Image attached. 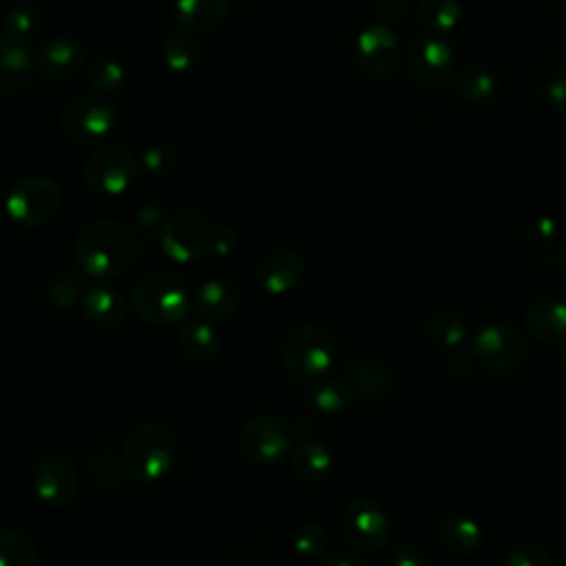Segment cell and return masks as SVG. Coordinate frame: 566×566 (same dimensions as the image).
Returning <instances> with one entry per match:
<instances>
[{
    "mask_svg": "<svg viewBox=\"0 0 566 566\" xmlns=\"http://www.w3.org/2000/svg\"><path fill=\"white\" fill-rule=\"evenodd\" d=\"M175 22L190 35L210 33L228 18V0H175Z\"/></svg>",
    "mask_w": 566,
    "mask_h": 566,
    "instance_id": "d6986e66",
    "label": "cell"
},
{
    "mask_svg": "<svg viewBox=\"0 0 566 566\" xmlns=\"http://www.w3.org/2000/svg\"><path fill=\"white\" fill-rule=\"evenodd\" d=\"M212 245H214V250H217L219 256L232 254V250L237 248V230H234L230 223L221 226V230L214 232V243H212Z\"/></svg>",
    "mask_w": 566,
    "mask_h": 566,
    "instance_id": "ab89813d",
    "label": "cell"
},
{
    "mask_svg": "<svg viewBox=\"0 0 566 566\" xmlns=\"http://www.w3.org/2000/svg\"><path fill=\"white\" fill-rule=\"evenodd\" d=\"M497 91V80L491 71L482 69V66H469L464 69L455 84H453V95L471 106L478 104H486Z\"/></svg>",
    "mask_w": 566,
    "mask_h": 566,
    "instance_id": "603a6c76",
    "label": "cell"
},
{
    "mask_svg": "<svg viewBox=\"0 0 566 566\" xmlns=\"http://www.w3.org/2000/svg\"><path fill=\"white\" fill-rule=\"evenodd\" d=\"M88 82L102 95L117 93L126 82V69L117 57L99 55L88 69Z\"/></svg>",
    "mask_w": 566,
    "mask_h": 566,
    "instance_id": "4dcf8cb0",
    "label": "cell"
},
{
    "mask_svg": "<svg viewBox=\"0 0 566 566\" xmlns=\"http://www.w3.org/2000/svg\"><path fill=\"white\" fill-rule=\"evenodd\" d=\"M137 219H139V223H142L144 228H153L155 221L159 219V208H157V206H144V208H139Z\"/></svg>",
    "mask_w": 566,
    "mask_h": 566,
    "instance_id": "7bdbcfd3",
    "label": "cell"
},
{
    "mask_svg": "<svg viewBox=\"0 0 566 566\" xmlns=\"http://www.w3.org/2000/svg\"><path fill=\"white\" fill-rule=\"evenodd\" d=\"M354 53L360 71L374 80L391 77L402 60V49L396 33L380 22L365 27L356 35Z\"/></svg>",
    "mask_w": 566,
    "mask_h": 566,
    "instance_id": "8fae6325",
    "label": "cell"
},
{
    "mask_svg": "<svg viewBox=\"0 0 566 566\" xmlns=\"http://www.w3.org/2000/svg\"><path fill=\"white\" fill-rule=\"evenodd\" d=\"M442 535H444V542L458 553H469L480 542V528L475 526L473 520L464 515L447 517L442 524Z\"/></svg>",
    "mask_w": 566,
    "mask_h": 566,
    "instance_id": "836d02e7",
    "label": "cell"
},
{
    "mask_svg": "<svg viewBox=\"0 0 566 566\" xmlns=\"http://www.w3.org/2000/svg\"><path fill=\"white\" fill-rule=\"evenodd\" d=\"M84 66V46L71 35L51 38L35 55V69L51 82L73 80Z\"/></svg>",
    "mask_w": 566,
    "mask_h": 566,
    "instance_id": "2e32d148",
    "label": "cell"
},
{
    "mask_svg": "<svg viewBox=\"0 0 566 566\" xmlns=\"http://www.w3.org/2000/svg\"><path fill=\"white\" fill-rule=\"evenodd\" d=\"M416 13L429 31L447 33L460 24L462 4L460 0H418Z\"/></svg>",
    "mask_w": 566,
    "mask_h": 566,
    "instance_id": "4316f807",
    "label": "cell"
},
{
    "mask_svg": "<svg viewBox=\"0 0 566 566\" xmlns=\"http://www.w3.org/2000/svg\"><path fill=\"white\" fill-rule=\"evenodd\" d=\"M44 294H46V301L60 312L75 307L80 303V294H82L80 272L73 268L55 270L44 285Z\"/></svg>",
    "mask_w": 566,
    "mask_h": 566,
    "instance_id": "f1b7e54d",
    "label": "cell"
},
{
    "mask_svg": "<svg viewBox=\"0 0 566 566\" xmlns=\"http://www.w3.org/2000/svg\"><path fill=\"white\" fill-rule=\"evenodd\" d=\"M424 332L431 343H436L440 347H453L462 340L464 325L458 314L442 310V312H436L429 316Z\"/></svg>",
    "mask_w": 566,
    "mask_h": 566,
    "instance_id": "d6a6232c",
    "label": "cell"
},
{
    "mask_svg": "<svg viewBox=\"0 0 566 566\" xmlns=\"http://www.w3.org/2000/svg\"><path fill=\"white\" fill-rule=\"evenodd\" d=\"M33 62L35 60L29 44H18L0 35V88L2 91H18L24 84H29Z\"/></svg>",
    "mask_w": 566,
    "mask_h": 566,
    "instance_id": "ffe728a7",
    "label": "cell"
},
{
    "mask_svg": "<svg viewBox=\"0 0 566 566\" xmlns=\"http://www.w3.org/2000/svg\"><path fill=\"white\" fill-rule=\"evenodd\" d=\"M33 489L42 504L51 509L69 506L77 495L75 464L62 453H51L42 458L33 473Z\"/></svg>",
    "mask_w": 566,
    "mask_h": 566,
    "instance_id": "4fadbf2b",
    "label": "cell"
},
{
    "mask_svg": "<svg viewBox=\"0 0 566 566\" xmlns=\"http://www.w3.org/2000/svg\"><path fill=\"white\" fill-rule=\"evenodd\" d=\"M161 57L172 73H190L201 60V49L190 33H172L164 42Z\"/></svg>",
    "mask_w": 566,
    "mask_h": 566,
    "instance_id": "83f0119b",
    "label": "cell"
},
{
    "mask_svg": "<svg viewBox=\"0 0 566 566\" xmlns=\"http://www.w3.org/2000/svg\"><path fill=\"white\" fill-rule=\"evenodd\" d=\"M80 310L93 325L104 329L117 327L126 318V301L111 285H88L82 290Z\"/></svg>",
    "mask_w": 566,
    "mask_h": 566,
    "instance_id": "ac0fdd59",
    "label": "cell"
},
{
    "mask_svg": "<svg viewBox=\"0 0 566 566\" xmlns=\"http://www.w3.org/2000/svg\"><path fill=\"white\" fill-rule=\"evenodd\" d=\"M212 243L214 223L203 210H177L159 226V245L177 263L197 261L212 248Z\"/></svg>",
    "mask_w": 566,
    "mask_h": 566,
    "instance_id": "8992f818",
    "label": "cell"
},
{
    "mask_svg": "<svg viewBox=\"0 0 566 566\" xmlns=\"http://www.w3.org/2000/svg\"><path fill=\"white\" fill-rule=\"evenodd\" d=\"M40 29V11L35 4L22 0L7 9L2 18V35L11 42L27 44Z\"/></svg>",
    "mask_w": 566,
    "mask_h": 566,
    "instance_id": "cb8c5ba5",
    "label": "cell"
},
{
    "mask_svg": "<svg viewBox=\"0 0 566 566\" xmlns=\"http://www.w3.org/2000/svg\"><path fill=\"white\" fill-rule=\"evenodd\" d=\"M237 440L241 453L250 462L259 467H272L290 455L294 444V429L272 413H256L241 424Z\"/></svg>",
    "mask_w": 566,
    "mask_h": 566,
    "instance_id": "ba28073f",
    "label": "cell"
},
{
    "mask_svg": "<svg viewBox=\"0 0 566 566\" xmlns=\"http://www.w3.org/2000/svg\"><path fill=\"white\" fill-rule=\"evenodd\" d=\"M62 203L60 186L44 175L22 177L11 186L4 199L7 217L22 228L44 226L55 217Z\"/></svg>",
    "mask_w": 566,
    "mask_h": 566,
    "instance_id": "52a82bcc",
    "label": "cell"
},
{
    "mask_svg": "<svg viewBox=\"0 0 566 566\" xmlns=\"http://www.w3.org/2000/svg\"><path fill=\"white\" fill-rule=\"evenodd\" d=\"M177 343H179V349L184 352V356L195 363H210L221 352L219 332L212 325L201 323V321L184 323L177 332Z\"/></svg>",
    "mask_w": 566,
    "mask_h": 566,
    "instance_id": "44dd1931",
    "label": "cell"
},
{
    "mask_svg": "<svg viewBox=\"0 0 566 566\" xmlns=\"http://www.w3.org/2000/svg\"><path fill=\"white\" fill-rule=\"evenodd\" d=\"M175 433L161 422H142L133 427L119 451L122 469L137 482L153 484L166 478L175 462Z\"/></svg>",
    "mask_w": 566,
    "mask_h": 566,
    "instance_id": "7a4b0ae2",
    "label": "cell"
},
{
    "mask_svg": "<svg viewBox=\"0 0 566 566\" xmlns=\"http://www.w3.org/2000/svg\"><path fill=\"white\" fill-rule=\"evenodd\" d=\"M506 566H551V557L539 544L526 542L513 548Z\"/></svg>",
    "mask_w": 566,
    "mask_h": 566,
    "instance_id": "8d00e7d4",
    "label": "cell"
},
{
    "mask_svg": "<svg viewBox=\"0 0 566 566\" xmlns=\"http://www.w3.org/2000/svg\"><path fill=\"white\" fill-rule=\"evenodd\" d=\"M292 467L305 482H321L332 471V455L327 447L310 440L292 453Z\"/></svg>",
    "mask_w": 566,
    "mask_h": 566,
    "instance_id": "d4e9b609",
    "label": "cell"
},
{
    "mask_svg": "<svg viewBox=\"0 0 566 566\" xmlns=\"http://www.w3.org/2000/svg\"><path fill=\"white\" fill-rule=\"evenodd\" d=\"M305 276V261L294 250H272L254 265V281L268 294L292 292Z\"/></svg>",
    "mask_w": 566,
    "mask_h": 566,
    "instance_id": "9a60e30c",
    "label": "cell"
},
{
    "mask_svg": "<svg viewBox=\"0 0 566 566\" xmlns=\"http://www.w3.org/2000/svg\"><path fill=\"white\" fill-rule=\"evenodd\" d=\"M345 539L358 551H378L389 539V517L371 500H356L343 515Z\"/></svg>",
    "mask_w": 566,
    "mask_h": 566,
    "instance_id": "5bb4252c",
    "label": "cell"
},
{
    "mask_svg": "<svg viewBox=\"0 0 566 566\" xmlns=\"http://www.w3.org/2000/svg\"><path fill=\"white\" fill-rule=\"evenodd\" d=\"M177 166V150L170 144L157 142L144 148L142 168L153 177H168Z\"/></svg>",
    "mask_w": 566,
    "mask_h": 566,
    "instance_id": "e575fe53",
    "label": "cell"
},
{
    "mask_svg": "<svg viewBox=\"0 0 566 566\" xmlns=\"http://www.w3.org/2000/svg\"><path fill=\"white\" fill-rule=\"evenodd\" d=\"M334 340L316 325L301 323L292 327L281 345V360L287 376L296 382L321 380L334 363Z\"/></svg>",
    "mask_w": 566,
    "mask_h": 566,
    "instance_id": "277c9868",
    "label": "cell"
},
{
    "mask_svg": "<svg viewBox=\"0 0 566 566\" xmlns=\"http://www.w3.org/2000/svg\"><path fill=\"white\" fill-rule=\"evenodd\" d=\"M316 566H363V562L347 551H332L321 555Z\"/></svg>",
    "mask_w": 566,
    "mask_h": 566,
    "instance_id": "60d3db41",
    "label": "cell"
},
{
    "mask_svg": "<svg viewBox=\"0 0 566 566\" xmlns=\"http://www.w3.org/2000/svg\"><path fill=\"white\" fill-rule=\"evenodd\" d=\"M405 13V0H376L374 2V15L380 24L398 22Z\"/></svg>",
    "mask_w": 566,
    "mask_h": 566,
    "instance_id": "74e56055",
    "label": "cell"
},
{
    "mask_svg": "<svg viewBox=\"0 0 566 566\" xmlns=\"http://www.w3.org/2000/svg\"><path fill=\"white\" fill-rule=\"evenodd\" d=\"M307 398L310 402L327 413V416H338L343 411L349 409L352 400H354V391L347 382H340V380H316L312 382L310 391H307Z\"/></svg>",
    "mask_w": 566,
    "mask_h": 566,
    "instance_id": "484cf974",
    "label": "cell"
},
{
    "mask_svg": "<svg viewBox=\"0 0 566 566\" xmlns=\"http://www.w3.org/2000/svg\"><path fill=\"white\" fill-rule=\"evenodd\" d=\"M137 179V161L130 150L117 144L97 148L84 164V181L93 192L122 195Z\"/></svg>",
    "mask_w": 566,
    "mask_h": 566,
    "instance_id": "30bf717a",
    "label": "cell"
},
{
    "mask_svg": "<svg viewBox=\"0 0 566 566\" xmlns=\"http://www.w3.org/2000/svg\"><path fill=\"white\" fill-rule=\"evenodd\" d=\"M139 256L137 234L113 219L86 223L73 243V259L82 274L108 279L128 272Z\"/></svg>",
    "mask_w": 566,
    "mask_h": 566,
    "instance_id": "6da1fadb",
    "label": "cell"
},
{
    "mask_svg": "<svg viewBox=\"0 0 566 566\" xmlns=\"http://www.w3.org/2000/svg\"><path fill=\"white\" fill-rule=\"evenodd\" d=\"M325 531L314 522H303L294 528L292 546L301 557H321L325 548Z\"/></svg>",
    "mask_w": 566,
    "mask_h": 566,
    "instance_id": "d590c367",
    "label": "cell"
},
{
    "mask_svg": "<svg viewBox=\"0 0 566 566\" xmlns=\"http://www.w3.org/2000/svg\"><path fill=\"white\" fill-rule=\"evenodd\" d=\"M38 551L33 542L18 531H0V566H35Z\"/></svg>",
    "mask_w": 566,
    "mask_h": 566,
    "instance_id": "1f68e13d",
    "label": "cell"
},
{
    "mask_svg": "<svg viewBox=\"0 0 566 566\" xmlns=\"http://www.w3.org/2000/svg\"><path fill=\"white\" fill-rule=\"evenodd\" d=\"M533 334L542 340H559L566 336V305L553 298L537 301L526 316Z\"/></svg>",
    "mask_w": 566,
    "mask_h": 566,
    "instance_id": "7402d4cb",
    "label": "cell"
},
{
    "mask_svg": "<svg viewBox=\"0 0 566 566\" xmlns=\"http://www.w3.org/2000/svg\"><path fill=\"white\" fill-rule=\"evenodd\" d=\"M347 382L358 396L378 398L387 389V374L376 360H354L347 367Z\"/></svg>",
    "mask_w": 566,
    "mask_h": 566,
    "instance_id": "f546056e",
    "label": "cell"
},
{
    "mask_svg": "<svg viewBox=\"0 0 566 566\" xmlns=\"http://www.w3.org/2000/svg\"><path fill=\"white\" fill-rule=\"evenodd\" d=\"M473 352L484 367L509 371L524 363L528 347L517 329L509 325H489L475 336Z\"/></svg>",
    "mask_w": 566,
    "mask_h": 566,
    "instance_id": "7c38bea8",
    "label": "cell"
},
{
    "mask_svg": "<svg viewBox=\"0 0 566 566\" xmlns=\"http://www.w3.org/2000/svg\"><path fill=\"white\" fill-rule=\"evenodd\" d=\"M130 303L142 321L153 325H175L181 323L188 312V290L179 274L153 270L135 281Z\"/></svg>",
    "mask_w": 566,
    "mask_h": 566,
    "instance_id": "3957f363",
    "label": "cell"
},
{
    "mask_svg": "<svg viewBox=\"0 0 566 566\" xmlns=\"http://www.w3.org/2000/svg\"><path fill=\"white\" fill-rule=\"evenodd\" d=\"M239 301L241 294L232 281L208 279L197 287L192 296V307L206 321H226L237 312Z\"/></svg>",
    "mask_w": 566,
    "mask_h": 566,
    "instance_id": "e0dca14e",
    "label": "cell"
},
{
    "mask_svg": "<svg viewBox=\"0 0 566 566\" xmlns=\"http://www.w3.org/2000/svg\"><path fill=\"white\" fill-rule=\"evenodd\" d=\"M117 124V111L115 104L97 93L86 91L69 99L60 113V130L62 135L82 146L99 144L104 142Z\"/></svg>",
    "mask_w": 566,
    "mask_h": 566,
    "instance_id": "5b68a950",
    "label": "cell"
},
{
    "mask_svg": "<svg viewBox=\"0 0 566 566\" xmlns=\"http://www.w3.org/2000/svg\"><path fill=\"white\" fill-rule=\"evenodd\" d=\"M407 69L418 88L431 93L444 88L455 71V60L449 42L433 31L418 33L409 44Z\"/></svg>",
    "mask_w": 566,
    "mask_h": 566,
    "instance_id": "9c48e42d",
    "label": "cell"
},
{
    "mask_svg": "<svg viewBox=\"0 0 566 566\" xmlns=\"http://www.w3.org/2000/svg\"><path fill=\"white\" fill-rule=\"evenodd\" d=\"M389 564L391 566H427L424 562V555L413 548V546H407V544H400L391 551L389 555Z\"/></svg>",
    "mask_w": 566,
    "mask_h": 566,
    "instance_id": "f35d334b",
    "label": "cell"
},
{
    "mask_svg": "<svg viewBox=\"0 0 566 566\" xmlns=\"http://www.w3.org/2000/svg\"><path fill=\"white\" fill-rule=\"evenodd\" d=\"M546 97H548L555 106H559V108L566 106V75L555 77V80L548 82V86H546Z\"/></svg>",
    "mask_w": 566,
    "mask_h": 566,
    "instance_id": "b9f144b4",
    "label": "cell"
}]
</instances>
